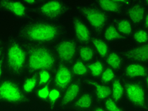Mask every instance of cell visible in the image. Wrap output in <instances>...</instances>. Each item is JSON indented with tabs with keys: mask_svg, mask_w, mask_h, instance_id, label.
Masks as SVG:
<instances>
[{
	"mask_svg": "<svg viewBox=\"0 0 148 111\" xmlns=\"http://www.w3.org/2000/svg\"><path fill=\"white\" fill-rule=\"evenodd\" d=\"M130 38L136 45L148 44V31L142 27L136 28Z\"/></svg>",
	"mask_w": 148,
	"mask_h": 111,
	"instance_id": "f1b7e54d",
	"label": "cell"
},
{
	"mask_svg": "<svg viewBox=\"0 0 148 111\" xmlns=\"http://www.w3.org/2000/svg\"><path fill=\"white\" fill-rule=\"evenodd\" d=\"M87 65L89 71V77L95 79H99L106 67L105 61L99 58L87 63Z\"/></svg>",
	"mask_w": 148,
	"mask_h": 111,
	"instance_id": "4316f807",
	"label": "cell"
},
{
	"mask_svg": "<svg viewBox=\"0 0 148 111\" xmlns=\"http://www.w3.org/2000/svg\"><path fill=\"white\" fill-rule=\"evenodd\" d=\"M121 72V75L127 79H144L148 76V64L133 62L125 63Z\"/></svg>",
	"mask_w": 148,
	"mask_h": 111,
	"instance_id": "9a60e30c",
	"label": "cell"
},
{
	"mask_svg": "<svg viewBox=\"0 0 148 111\" xmlns=\"http://www.w3.org/2000/svg\"><path fill=\"white\" fill-rule=\"evenodd\" d=\"M102 104L108 111H127L122 104L116 102L111 97L104 101Z\"/></svg>",
	"mask_w": 148,
	"mask_h": 111,
	"instance_id": "1f68e13d",
	"label": "cell"
},
{
	"mask_svg": "<svg viewBox=\"0 0 148 111\" xmlns=\"http://www.w3.org/2000/svg\"><path fill=\"white\" fill-rule=\"evenodd\" d=\"M50 88H51V83L42 86H39L37 88L32 97H34L39 102L46 104L48 102Z\"/></svg>",
	"mask_w": 148,
	"mask_h": 111,
	"instance_id": "f546056e",
	"label": "cell"
},
{
	"mask_svg": "<svg viewBox=\"0 0 148 111\" xmlns=\"http://www.w3.org/2000/svg\"><path fill=\"white\" fill-rule=\"evenodd\" d=\"M0 5L16 17L25 18L29 15L28 8L23 2L17 1H0Z\"/></svg>",
	"mask_w": 148,
	"mask_h": 111,
	"instance_id": "e0dca14e",
	"label": "cell"
},
{
	"mask_svg": "<svg viewBox=\"0 0 148 111\" xmlns=\"http://www.w3.org/2000/svg\"><path fill=\"white\" fill-rule=\"evenodd\" d=\"M72 29L74 38L79 44H90L95 34L81 17L77 15L72 19Z\"/></svg>",
	"mask_w": 148,
	"mask_h": 111,
	"instance_id": "8fae6325",
	"label": "cell"
},
{
	"mask_svg": "<svg viewBox=\"0 0 148 111\" xmlns=\"http://www.w3.org/2000/svg\"><path fill=\"white\" fill-rule=\"evenodd\" d=\"M62 93L63 91L53 85H51L48 102L46 103L50 109H55L58 107Z\"/></svg>",
	"mask_w": 148,
	"mask_h": 111,
	"instance_id": "83f0119b",
	"label": "cell"
},
{
	"mask_svg": "<svg viewBox=\"0 0 148 111\" xmlns=\"http://www.w3.org/2000/svg\"><path fill=\"white\" fill-rule=\"evenodd\" d=\"M1 50H0V55H1Z\"/></svg>",
	"mask_w": 148,
	"mask_h": 111,
	"instance_id": "74e56055",
	"label": "cell"
},
{
	"mask_svg": "<svg viewBox=\"0 0 148 111\" xmlns=\"http://www.w3.org/2000/svg\"><path fill=\"white\" fill-rule=\"evenodd\" d=\"M118 74H119L116 72L115 70L106 66L98 80H99L101 83L106 84V85H110L113 82V81L115 79Z\"/></svg>",
	"mask_w": 148,
	"mask_h": 111,
	"instance_id": "4dcf8cb0",
	"label": "cell"
},
{
	"mask_svg": "<svg viewBox=\"0 0 148 111\" xmlns=\"http://www.w3.org/2000/svg\"><path fill=\"white\" fill-rule=\"evenodd\" d=\"M82 79L86 88L95 96L97 103H103L104 101L111 97L110 85H106L98 79L89 77Z\"/></svg>",
	"mask_w": 148,
	"mask_h": 111,
	"instance_id": "4fadbf2b",
	"label": "cell"
},
{
	"mask_svg": "<svg viewBox=\"0 0 148 111\" xmlns=\"http://www.w3.org/2000/svg\"><path fill=\"white\" fill-rule=\"evenodd\" d=\"M27 53L25 48L17 41L9 45L6 53V60L10 72L16 77L20 76L27 67Z\"/></svg>",
	"mask_w": 148,
	"mask_h": 111,
	"instance_id": "8992f818",
	"label": "cell"
},
{
	"mask_svg": "<svg viewBox=\"0 0 148 111\" xmlns=\"http://www.w3.org/2000/svg\"><path fill=\"white\" fill-rule=\"evenodd\" d=\"M112 22L115 24L118 31L122 36L124 39L129 38L134 31L135 27L125 16H117L113 20Z\"/></svg>",
	"mask_w": 148,
	"mask_h": 111,
	"instance_id": "d6986e66",
	"label": "cell"
},
{
	"mask_svg": "<svg viewBox=\"0 0 148 111\" xmlns=\"http://www.w3.org/2000/svg\"><path fill=\"white\" fill-rule=\"evenodd\" d=\"M141 27L148 31V12L146 13L143 21Z\"/></svg>",
	"mask_w": 148,
	"mask_h": 111,
	"instance_id": "e575fe53",
	"label": "cell"
},
{
	"mask_svg": "<svg viewBox=\"0 0 148 111\" xmlns=\"http://www.w3.org/2000/svg\"><path fill=\"white\" fill-rule=\"evenodd\" d=\"M68 10V5L61 1H45L41 3L38 8L39 14L48 19L59 18Z\"/></svg>",
	"mask_w": 148,
	"mask_h": 111,
	"instance_id": "7c38bea8",
	"label": "cell"
},
{
	"mask_svg": "<svg viewBox=\"0 0 148 111\" xmlns=\"http://www.w3.org/2000/svg\"><path fill=\"white\" fill-rule=\"evenodd\" d=\"M70 69H71L74 78L84 79L89 77V71L87 63L82 62L78 58L71 63Z\"/></svg>",
	"mask_w": 148,
	"mask_h": 111,
	"instance_id": "484cf974",
	"label": "cell"
},
{
	"mask_svg": "<svg viewBox=\"0 0 148 111\" xmlns=\"http://www.w3.org/2000/svg\"><path fill=\"white\" fill-rule=\"evenodd\" d=\"M98 58L97 53L90 44H79L78 59L86 63H89Z\"/></svg>",
	"mask_w": 148,
	"mask_h": 111,
	"instance_id": "d4e9b609",
	"label": "cell"
},
{
	"mask_svg": "<svg viewBox=\"0 0 148 111\" xmlns=\"http://www.w3.org/2000/svg\"><path fill=\"white\" fill-rule=\"evenodd\" d=\"M26 5H34L38 3L36 0H26V1H23Z\"/></svg>",
	"mask_w": 148,
	"mask_h": 111,
	"instance_id": "d590c367",
	"label": "cell"
},
{
	"mask_svg": "<svg viewBox=\"0 0 148 111\" xmlns=\"http://www.w3.org/2000/svg\"><path fill=\"white\" fill-rule=\"evenodd\" d=\"M38 79V86H42L51 83L52 74L49 70H43L37 72Z\"/></svg>",
	"mask_w": 148,
	"mask_h": 111,
	"instance_id": "d6a6232c",
	"label": "cell"
},
{
	"mask_svg": "<svg viewBox=\"0 0 148 111\" xmlns=\"http://www.w3.org/2000/svg\"><path fill=\"white\" fill-rule=\"evenodd\" d=\"M74 79L70 67L65 63H63L56 68L52 74L51 82L54 86L63 92Z\"/></svg>",
	"mask_w": 148,
	"mask_h": 111,
	"instance_id": "5bb4252c",
	"label": "cell"
},
{
	"mask_svg": "<svg viewBox=\"0 0 148 111\" xmlns=\"http://www.w3.org/2000/svg\"><path fill=\"white\" fill-rule=\"evenodd\" d=\"M90 45L95 50L98 58L103 60L106 59L112 50L111 45L103 39L101 36L96 34L93 35L90 41Z\"/></svg>",
	"mask_w": 148,
	"mask_h": 111,
	"instance_id": "ffe728a7",
	"label": "cell"
},
{
	"mask_svg": "<svg viewBox=\"0 0 148 111\" xmlns=\"http://www.w3.org/2000/svg\"><path fill=\"white\" fill-rule=\"evenodd\" d=\"M79 43L75 38L62 39L55 47V55L63 63H72L78 58Z\"/></svg>",
	"mask_w": 148,
	"mask_h": 111,
	"instance_id": "52a82bcc",
	"label": "cell"
},
{
	"mask_svg": "<svg viewBox=\"0 0 148 111\" xmlns=\"http://www.w3.org/2000/svg\"><path fill=\"white\" fill-rule=\"evenodd\" d=\"M31 99L23 92L17 81L8 78L0 82V101L6 106H23L31 102Z\"/></svg>",
	"mask_w": 148,
	"mask_h": 111,
	"instance_id": "5b68a950",
	"label": "cell"
},
{
	"mask_svg": "<svg viewBox=\"0 0 148 111\" xmlns=\"http://www.w3.org/2000/svg\"><path fill=\"white\" fill-rule=\"evenodd\" d=\"M125 63L133 62L148 64V44L136 45L120 52Z\"/></svg>",
	"mask_w": 148,
	"mask_h": 111,
	"instance_id": "30bf717a",
	"label": "cell"
},
{
	"mask_svg": "<svg viewBox=\"0 0 148 111\" xmlns=\"http://www.w3.org/2000/svg\"><path fill=\"white\" fill-rule=\"evenodd\" d=\"M20 34L22 38L27 41L36 43H50L62 38L64 34V28L53 22H33L23 26Z\"/></svg>",
	"mask_w": 148,
	"mask_h": 111,
	"instance_id": "6da1fadb",
	"label": "cell"
},
{
	"mask_svg": "<svg viewBox=\"0 0 148 111\" xmlns=\"http://www.w3.org/2000/svg\"><path fill=\"white\" fill-rule=\"evenodd\" d=\"M101 36L110 45L124 39L118 31L112 21H111V22L106 26Z\"/></svg>",
	"mask_w": 148,
	"mask_h": 111,
	"instance_id": "cb8c5ba5",
	"label": "cell"
},
{
	"mask_svg": "<svg viewBox=\"0 0 148 111\" xmlns=\"http://www.w3.org/2000/svg\"><path fill=\"white\" fill-rule=\"evenodd\" d=\"M56 59L55 52L47 47H33L27 52V68L29 73H37L43 70H51L56 66Z\"/></svg>",
	"mask_w": 148,
	"mask_h": 111,
	"instance_id": "3957f363",
	"label": "cell"
},
{
	"mask_svg": "<svg viewBox=\"0 0 148 111\" xmlns=\"http://www.w3.org/2000/svg\"><path fill=\"white\" fill-rule=\"evenodd\" d=\"M78 15L84 20L95 34L101 36L106 26L112 21L110 15L91 2L77 6Z\"/></svg>",
	"mask_w": 148,
	"mask_h": 111,
	"instance_id": "277c9868",
	"label": "cell"
},
{
	"mask_svg": "<svg viewBox=\"0 0 148 111\" xmlns=\"http://www.w3.org/2000/svg\"><path fill=\"white\" fill-rule=\"evenodd\" d=\"M21 88L27 95L32 97L38 86V79L37 73H29V75L22 79L19 82Z\"/></svg>",
	"mask_w": 148,
	"mask_h": 111,
	"instance_id": "603a6c76",
	"label": "cell"
},
{
	"mask_svg": "<svg viewBox=\"0 0 148 111\" xmlns=\"http://www.w3.org/2000/svg\"><path fill=\"white\" fill-rule=\"evenodd\" d=\"M93 5L97 6L109 15H122L125 8L120 4L118 0L116 1H108V0H96L91 1Z\"/></svg>",
	"mask_w": 148,
	"mask_h": 111,
	"instance_id": "ac0fdd59",
	"label": "cell"
},
{
	"mask_svg": "<svg viewBox=\"0 0 148 111\" xmlns=\"http://www.w3.org/2000/svg\"><path fill=\"white\" fill-rule=\"evenodd\" d=\"M85 88L86 86L82 79H74L71 84L63 92L58 108L65 109L71 107L74 101L80 95Z\"/></svg>",
	"mask_w": 148,
	"mask_h": 111,
	"instance_id": "9c48e42d",
	"label": "cell"
},
{
	"mask_svg": "<svg viewBox=\"0 0 148 111\" xmlns=\"http://www.w3.org/2000/svg\"><path fill=\"white\" fill-rule=\"evenodd\" d=\"M90 111H108L102 103H96Z\"/></svg>",
	"mask_w": 148,
	"mask_h": 111,
	"instance_id": "836d02e7",
	"label": "cell"
},
{
	"mask_svg": "<svg viewBox=\"0 0 148 111\" xmlns=\"http://www.w3.org/2000/svg\"><path fill=\"white\" fill-rule=\"evenodd\" d=\"M3 74V63L1 61L0 62V78H1Z\"/></svg>",
	"mask_w": 148,
	"mask_h": 111,
	"instance_id": "8d00e7d4",
	"label": "cell"
},
{
	"mask_svg": "<svg viewBox=\"0 0 148 111\" xmlns=\"http://www.w3.org/2000/svg\"><path fill=\"white\" fill-rule=\"evenodd\" d=\"M96 103L95 96L86 87L71 107L73 111H90Z\"/></svg>",
	"mask_w": 148,
	"mask_h": 111,
	"instance_id": "2e32d148",
	"label": "cell"
},
{
	"mask_svg": "<svg viewBox=\"0 0 148 111\" xmlns=\"http://www.w3.org/2000/svg\"><path fill=\"white\" fill-rule=\"evenodd\" d=\"M122 77L124 86V101L134 109L147 111V77L144 79H132Z\"/></svg>",
	"mask_w": 148,
	"mask_h": 111,
	"instance_id": "7a4b0ae2",
	"label": "cell"
},
{
	"mask_svg": "<svg viewBox=\"0 0 148 111\" xmlns=\"http://www.w3.org/2000/svg\"><path fill=\"white\" fill-rule=\"evenodd\" d=\"M111 98L116 102L122 104L124 102V86L122 77L119 74L110 84Z\"/></svg>",
	"mask_w": 148,
	"mask_h": 111,
	"instance_id": "7402d4cb",
	"label": "cell"
},
{
	"mask_svg": "<svg viewBox=\"0 0 148 111\" xmlns=\"http://www.w3.org/2000/svg\"><path fill=\"white\" fill-rule=\"evenodd\" d=\"M148 1H135L132 5L124 9L123 15L132 22L134 26L136 28L141 27L143 19L147 10Z\"/></svg>",
	"mask_w": 148,
	"mask_h": 111,
	"instance_id": "ba28073f",
	"label": "cell"
},
{
	"mask_svg": "<svg viewBox=\"0 0 148 111\" xmlns=\"http://www.w3.org/2000/svg\"><path fill=\"white\" fill-rule=\"evenodd\" d=\"M104 61H105L106 66L112 69L118 74L121 72L125 64L120 52L115 50H111Z\"/></svg>",
	"mask_w": 148,
	"mask_h": 111,
	"instance_id": "44dd1931",
	"label": "cell"
}]
</instances>
